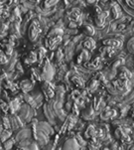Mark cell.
<instances>
[{
	"label": "cell",
	"mask_w": 134,
	"mask_h": 150,
	"mask_svg": "<svg viewBox=\"0 0 134 150\" xmlns=\"http://www.w3.org/2000/svg\"><path fill=\"white\" fill-rule=\"evenodd\" d=\"M66 90L63 86L56 88V96L54 98L46 101L43 109L47 121L52 125H58L59 123H64L68 117L67 110L64 109Z\"/></svg>",
	"instance_id": "cell-1"
},
{
	"label": "cell",
	"mask_w": 134,
	"mask_h": 150,
	"mask_svg": "<svg viewBox=\"0 0 134 150\" xmlns=\"http://www.w3.org/2000/svg\"><path fill=\"white\" fill-rule=\"evenodd\" d=\"M31 123L35 141L41 146L47 145L50 142L51 136L55 134V130L52 124L48 121H37L35 118L33 119Z\"/></svg>",
	"instance_id": "cell-2"
},
{
	"label": "cell",
	"mask_w": 134,
	"mask_h": 150,
	"mask_svg": "<svg viewBox=\"0 0 134 150\" xmlns=\"http://www.w3.org/2000/svg\"><path fill=\"white\" fill-rule=\"evenodd\" d=\"M64 31L59 27H54L51 29V31L48 33L47 37L45 38V47L48 50H55L58 47L63 40Z\"/></svg>",
	"instance_id": "cell-3"
},
{
	"label": "cell",
	"mask_w": 134,
	"mask_h": 150,
	"mask_svg": "<svg viewBox=\"0 0 134 150\" xmlns=\"http://www.w3.org/2000/svg\"><path fill=\"white\" fill-rule=\"evenodd\" d=\"M14 138H15V141H16L18 147L29 146L32 142L35 141L34 135H33L32 126H30V127L25 126V127L19 129V130L17 131V133L15 134Z\"/></svg>",
	"instance_id": "cell-4"
},
{
	"label": "cell",
	"mask_w": 134,
	"mask_h": 150,
	"mask_svg": "<svg viewBox=\"0 0 134 150\" xmlns=\"http://www.w3.org/2000/svg\"><path fill=\"white\" fill-rule=\"evenodd\" d=\"M87 142L80 134H75L74 136H71L65 141L63 145V150H80L85 147Z\"/></svg>",
	"instance_id": "cell-5"
},
{
	"label": "cell",
	"mask_w": 134,
	"mask_h": 150,
	"mask_svg": "<svg viewBox=\"0 0 134 150\" xmlns=\"http://www.w3.org/2000/svg\"><path fill=\"white\" fill-rule=\"evenodd\" d=\"M67 17L69 19V27L77 28L78 26L83 25V13L79 8H72L67 13Z\"/></svg>",
	"instance_id": "cell-6"
},
{
	"label": "cell",
	"mask_w": 134,
	"mask_h": 150,
	"mask_svg": "<svg viewBox=\"0 0 134 150\" xmlns=\"http://www.w3.org/2000/svg\"><path fill=\"white\" fill-rule=\"evenodd\" d=\"M16 114H18L22 120L27 124L32 122V120L34 119L35 114H36V111H35V108H33L32 106H30L26 103H24Z\"/></svg>",
	"instance_id": "cell-7"
},
{
	"label": "cell",
	"mask_w": 134,
	"mask_h": 150,
	"mask_svg": "<svg viewBox=\"0 0 134 150\" xmlns=\"http://www.w3.org/2000/svg\"><path fill=\"white\" fill-rule=\"evenodd\" d=\"M56 75V71L53 65L51 64L49 59H45L44 63H43V67L41 70V78L42 82L44 81H48V82H51L54 79Z\"/></svg>",
	"instance_id": "cell-8"
},
{
	"label": "cell",
	"mask_w": 134,
	"mask_h": 150,
	"mask_svg": "<svg viewBox=\"0 0 134 150\" xmlns=\"http://www.w3.org/2000/svg\"><path fill=\"white\" fill-rule=\"evenodd\" d=\"M41 34V24L38 20H33L28 28V38L31 42H36Z\"/></svg>",
	"instance_id": "cell-9"
},
{
	"label": "cell",
	"mask_w": 134,
	"mask_h": 150,
	"mask_svg": "<svg viewBox=\"0 0 134 150\" xmlns=\"http://www.w3.org/2000/svg\"><path fill=\"white\" fill-rule=\"evenodd\" d=\"M41 88H42V91H43V93H44V96L47 101L55 98L56 88L52 85L51 82H48V81L42 82Z\"/></svg>",
	"instance_id": "cell-10"
},
{
	"label": "cell",
	"mask_w": 134,
	"mask_h": 150,
	"mask_svg": "<svg viewBox=\"0 0 134 150\" xmlns=\"http://www.w3.org/2000/svg\"><path fill=\"white\" fill-rule=\"evenodd\" d=\"M113 88L115 91L119 93H126L130 90V82L127 80H122V79L118 78L114 82H112Z\"/></svg>",
	"instance_id": "cell-11"
},
{
	"label": "cell",
	"mask_w": 134,
	"mask_h": 150,
	"mask_svg": "<svg viewBox=\"0 0 134 150\" xmlns=\"http://www.w3.org/2000/svg\"><path fill=\"white\" fill-rule=\"evenodd\" d=\"M78 121V116L75 115L73 113L68 114V117L66 118L65 122L63 123V126H61V132H66V131H70L75 127V123Z\"/></svg>",
	"instance_id": "cell-12"
},
{
	"label": "cell",
	"mask_w": 134,
	"mask_h": 150,
	"mask_svg": "<svg viewBox=\"0 0 134 150\" xmlns=\"http://www.w3.org/2000/svg\"><path fill=\"white\" fill-rule=\"evenodd\" d=\"M130 130L125 126H119L118 128H116L115 130V136L116 138L120 139L124 143H129L130 141Z\"/></svg>",
	"instance_id": "cell-13"
},
{
	"label": "cell",
	"mask_w": 134,
	"mask_h": 150,
	"mask_svg": "<svg viewBox=\"0 0 134 150\" xmlns=\"http://www.w3.org/2000/svg\"><path fill=\"white\" fill-rule=\"evenodd\" d=\"M10 117V123H11V129L13 131H18L19 129L25 127L26 123L21 119V117L18 114H9Z\"/></svg>",
	"instance_id": "cell-14"
},
{
	"label": "cell",
	"mask_w": 134,
	"mask_h": 150,
	"mask_svg": "<svg viewBox=\"0 0 134 150\" xmlns=\"http://www.w3.org/2000/svg\"><path fill=\"white\" fill-rule=\"evenodd\" d=\"M21 98H18V96H16V98H12L11 100L8 103L9 105V112L10 114H16L18 112V110L21 108V105H23V103H21L22 100Z\"/></svg>",
	"instance_id": "cell-15"
},
{
	"label": "cell",
	"mask_w": 134,
	"mask_h": 150,
	"mask_svg": "<svg viewBox=\"0 0 134 150\" xmlns=\"http://www.w3.org/2000/svg\"><path fill=\"white\" fill-rule=\"evenodd\" d=\"M116 116V110L113 108L106 106L102 110V112L99 113V117L102 120H110L113 119Z\"/></svg>",
	"instance_id": "cell-16"
},
{
	"label": "cell",
	"mask_w": 134,
	"mask_h": 150,
	"mask_svg": "<svg viewBox=\"0 0 134 150\" xmlns=\"http://www.w3.org/2000/svg\"><path fill=\"white\" fill-rule=\"evenodd\" d=\"M19 88L23 91V93H29L34 88V82H32L29 79H25L19 83Z\"/></svg>",
	"instance_id": "cell-17"
},
{
	"label": "cell",
	"mask_w": 134,
	"mask_h": 150,
	"mask_svg": "<svg viewBox=\"0 0 134 150\" xmlns=\"http://www.w3.org/2000/svg\"><path fill=\"white\" fill-rule=\"evenodd\" d=\"M107 12H103L102 10H99L97 8V16L95 18V24L98 27H103L105 25V21H106V18H107Z\"/></svg>",
	"instance_id": "cell-18"
},
{
	"label": "cell",
	"mask_w": 134,
	"mask_h": 150,
	"mask_svg": "<svg viewBox=\"0 0 134 150\" xmlns=\"http://www.w3.org/2000/svg\"><path fill=\"white\" fill-rule=\"evenodd\" d=\"M119 4L123 5V9L125 10V12L127 14H129L130 16L134 17V0H126V1H119Z\"/></svg>",
	"instance_id": "cell-19"
},
{
	"label": "cell",
	"mask_w": 134,
	"mask_h": 150,
	"mask_svg": "<svg viewBox=\"0 0 134 150\" xmlns=\"http://www.w3.org/2000/svg\"><path fill=\"white\" fill-rule=\"evenodd\" d=\"M90 51L83 49L82 52L80 53V55L78 56V59H77V62L78 64H87V63L90 62Z\"/></svg>",
	"instance_id": "cell-20"
},
{
	"label": "cell",
	"mask_w": 134,
	"mask_h": 150,
	"mask_svg": "<svg viewBox=\"0 0 134 150\" xmlns=\"http://www.w3.org/2000/svg\"><path fill=\"white\" fill-rule=\"evenodd\" d=\"M98 128L95 127V125H88L87 130L85 132V137L88 139H97Z\"/></svg>",
	"instance_id": "cell-21"
},
{
	"label": "cell",
	"mask_w": 134,
	"mask_h": 150,
	"mask_svg": "<svg viewBox=\"0 0 134 150\" xmlns=\"http://www.w3.org/2000/svg\"><path fill=\"white\" fill-rule=\"evenodd\" d=\"M38 62V55L36 51H31V52L28 54V56L24 59V63L26 66H31L35 63Z\"/></svg>",
	"instance_id": "cell-22"
},
{
	"label": "cell",
	"mask_w": 134,
	"mask_h": 150,
	"mask_svg": "<svg viewBox=\"0 0 134 150\" xmlns=\"http://www.w3.org/2000/svg\"><path fill=\"white\" fill-rule=\"evenodd\" d=\"M83 46L85 47V50L90 51V52H92L95 49V46H97V43H95V40L92 39V37H87L85 39V41L83 42Z\"/></svg>",
	"instance_id": "cell-23"
},
{
	"label": "cell",
	"mask_w": 134,
	"mask_h": 150,
	"mask_svg": "<svg viewBox=\"0 0 134 150\" xmlns=\"http://www.w3.org/2000/svg\"><path fill=\"white\" fill-rule=\"evenodd\" d=\"M95 115V110L93 109L92 105H88L87 108L83 111V114H82L83 118L85 119V120H90V119L93 118Z\"/></svg>",
	"instance_id": "cell-24"
},
{
	"label": "cell",
	"mask_w": 134,
	"mask_h": 150,
	"mask_svg": "<svg viewBox=\"0 0 134 150\" xmlns=\"http://www.w3.org/2000/svg\"><path fill=\"white\" fill-rule=\"evenodd\" d=\"M23 100L27 105H29L30 106H32L33 108H38L37 101L35 100L34 96L30 95V93H23Z\"/></svg>",
	"instance_id": "cell-25"
},
{
	"label": "cell",
	"mask_w": 134,
	"mask_h": 150,
	"mask_svg": "<svg viewBox=\"0 0 134 150\" xmlns=\"http://www.w3.org/2000/svg\"><path fill=\"white\" fill-rule=\"evenodd\" d=\"M2 85L5 88H7V90L11 91L12 93H15L19 88V85H16V83H14L12 81H10L9 79H4L3 83H2Z\"/></svg>",
	"instance_id": "cell-26"
},
{
	"label": "cell",
	"mask_w": 134,
	"mask_h": 150,
	"mask_svg": "<svg viewBox=\"0 0 134 150\" xmlns=\"http://www.w3.org/2000/svg\"><path fill=\"white\" fill-rule=\"evenodd\" d=\"M103 44L108 46V47L113 48V49H117V48H119L122 45V41L118 39H108L103 41Z\"/></svg>",
	"instance_id": "cell-27"
},
{
	"label": "cell",
	"mask_w": 134,
	"mask_h": 150,
	"mask_svg": "<svg viewBox=\"0 0 134 150\" xmlns=\"http://www.w3.org/2000/svg\"><path fill=\"white\" fill-rule=\"evenodd\" d=\"M82 30H83V34H85L87 37L93 36V35H95V28H93V26H92V25H90V24H83L82 25Z\"/></svg>",
	"instance_id": "cell-28"
},
{
	"label": "cell",
	"mask_w": 134,
	"mask_h": 150,
	"mask_svg": "<svg viewBox=\"0 0 134 150\" xmlns=\"http://www.w3.org/2000/svg\"><path fill=\"white\" fill-rule=\"evenodd\" d=\"M71 81H72V83H74L77 88H85V81H83V78L80 77V76H73V77L71 78Z\"/></svg>",
	"instance_id": "cell-29"
},
{
	"label": "cell",
	"mask_w": 134,
	"mask_h": 150,
	"mask_svg": "<svg viewBox=\"0 0 134 150\" xmlns=\"http://www.w3.org/2000/svg\"><path fill=\"white\" fill-rule=\"evenodd\" d=\"M36 53L38 55V62H39L40 65H42V63H44V61H45V57H46V54H47V50L45 49L44 47H39L36 50Z\"/></svg>",
	"instance_id": "cell-30"
},
{
	"label": "cell",
	"mask_w": 134,
	"mask_h": 150,
	"mask_svg": "<svg viewBox=\"0 0 134 150\" xmlns=\"http://www.w3.org/2000/svg\"><path fill=\"white\" fill-rule=\"evenodd\" d=\"M100 62H102V59H100L99 57H97V58H95L92 62H88L85 66L87 69H90V70H97V69H98V67H99Z\"/></svg>",
	"instance_id": "cell-31"
},
{
	"label": "cell",
	"mask_w": 134,
	"mask_h": 150,
	"mask_svg": "<svg viewBox=\"0 0 134 150\" xmlns=\"http://www.w3.org/2000/svg\"><path fill=\"white\" fill-rule=\"evenodd\" d=\"M98 85H99L98 81H97V80H95V79H93V80H92L90 83H87V91H90V93H95V91L97 90Z\"/></svg>",
	"instance_id": "cell-32"
},
{
	"label": "cell",
	"mask_w": 134,
	"mask_h": 150,
	"mask_svg": "<svg viewBox=\"0 0 134 150\" xmlns=\"http://www.w3.org/2000/svg\"><path fill=\"white\" fill-rule=\"evenodd\" d=\"M31 78H32V82L35 83V81H41L42 82V78H41V71H39L38 69H31Z\"/></svg>",
	"instance_id": "cell-33"
},
{
	"label": "cell",
	"mask_w": 134,
	"mask_h": 150,
	"mask_svg": "<svg viewBox=\"0 0 134 150\" xmlns=\"http://www.w3.org/2000/svg\"><path fill=\"white\" fill-rule=\"evenodd\" d=\"M12 132H13L12 129H3V130H1V141H2V143L5 141H7L8 139H10V137L12 136Z\"/></svg>",
	"instance_id": "cell-34"
},
{
	"label": "cell",
	"mask_w": 134,
	"mask_h": 150,
	"mask_svg": "<svg viewBox=\"0 0 134 150\" xmlns=\"http://www.w3.org/2000/svg\"><path fill=\"white\" fill-rule=\"evenodd\" d=\"M131 77H132V74H131L127 69H122V72H121L120 75H119V79L130 81Z\"/></svg>",
	"instance_id": "cell-35"
},
{
	"label": "cell",
	"mask_w": 134,
	"mask_h": 150,
	"mask_svg": "<svg viewBox=\"0 0 134 150\" xmlns=\"http://www.w3.org/2000/svg\"><path fill=\"white\" fill-rule=\"evenodd\" d=\"M2 126H4V129H11V123H10L9 115L5 114L2 116Z\"/></svg>",
	"instance_id": "cell-36"
},
{
	"label": "cell",
	"mask_w": 134,
	"mask_h": 150,
	"mask_svg": "<svg viewBox=\"0 0 134 150\" xmlns=\"http://www.w3.org/2000/svg\"><path fill=\"white\" fill-rule=\"evenodd\" d=\"M16 143V141H15V138H11V139H8L7 141L3 142V148L4 150H10L13 147L14 144Z\"/></svg>",
	"instance_id": "cell-37"
},
{
	"label": "cell",
	"mask_w": 134,
	"mask_h": 150,
	"mask_svg": "<svg viewBox=\"0 0 134 150\" xmlns=\"http://www.w3.org/2000/svg\"><path fill=\"white\" fill-rule=\"evenodd\" d=\"M88 146H90V150H98L100 143H98L97 139H92V141L88 143Z\"/></svg>",
	"instance_id": "cell-38"
},
{
	"label": "cell",
	"mask_w": 134,
	"mask_h": 150,
	"mask_svg": "<svg viewBox=\"0 0 134 150\" xmlns=\"http://www.w3.org/2000/svg\"><path fill=\"white\" fill-rule=\"evenodd\" d=\"M127 50H128V52L131 53V54H134V37L131 38L129 41H128V43H127Z\"/></svg>",
	"instance_id": "cell-39"
},
{
	"label": "cell",
	"mask_w": 134,
	"mask_h": 150,
	"mask_svg": "<svg viewBox=\"0 0 134 150\" xmlns=\"http://www.w3.org/2000/svg\"><path fill=\"white\" fill-rule=\"evenodd\" d=\"M63 58H64V54H63V51L59 49L57 51V53H56V61H57L58 63H60L61 61L63 60Z\"/></svg>",
	"instance_id": "cell-40"
},
{
	"label": "cell",
	"mask_w": 134,
	"mask_h": 150,
	"mask_svg": "<svg viewBox=\"0 0 134 150\" xmlns=\"http://www.w3.org/2000/svg\"><path fill=\"white\" fill-rule=\"evenodd\" d=\"M1 108H2V111H3L5 114H7L9 111V105L7 103H5L4 100H1Z\"/></svg>",
	"instance_id": "cell-41"
},
{
	"label": "cell",
	"mask_w": 134,
	"mask_h": 150,
	"mask_svg": "<svg viewBox=\"0 0 134 150\" xmlns=\"http://www.w3.org/2000/svg\"><path fill=\"white\" fill-rule=\"evenodd\" d=\"M112 11H113V16H114V18H119L120 17V7L116 6V7H113L112 8Z\"/></svg>",
	"instance_id": "cell-42"
},
{
	"label": "cell",
	"mask_w": 134,
	"mask_h": 150,
	"mask_svg": "<svg viewBox=\"0 0 134 150\" xmlns=\"http://www.w3.org/2000/svg\"><path fill=\"white\" fill-rule=\"evenodd\" d=\"M7 62H8V58H7V55L5 54L3 50H1V64L5 65V64H7Z\"/></svg>",
	"instance_id": "cell-43"
},
{
	"label": "cell",
	"mask_w": 134,
	"mask_h": 150,
	"mask_svg": "<svg viewBox=\"0 0 134 150\" xmlns=\"http://www.w3.org/2000/svg\"><path fill=\"white\" fill-rule=\"evenodd\" d=\"M12 52H13V50H12V46L11 45H6L4 48V53L6 54L7 56H11Z\"/></svg>",
	"instance_id": "cell-44"
},
{
	"label": "cell",
	"mask_w": 134,
	"mask_h": 150,
	"mask_svg": "<svg viewBox=\"0 0 134 150\" xmlns=\"http://www.w3.org/2000/svg\"><path fill=\"white\" fill-rule=\"evenodd\" d=\"M57 3H58V1H45L44 2V4L46 5L47 8H49V7H51V6H53V5H55Z\"/></svg>",
	"instance_id": "cell-45"
},
{
	"label": "cell",
	"mask_w": 134,
	"mask_h": 150,
	"mask_svg": "<svg viewBox=\"0 0 134 150\" xmlns=\"http://www.w3.org/2000/svg\"><path fill=\"white\" fill-rule=\"evenodd\" d=\"M130 150H134V146H133V147H132V148H131Z\"/></svg>",
	"instance_id": "cell-46"
}]
</instances>
